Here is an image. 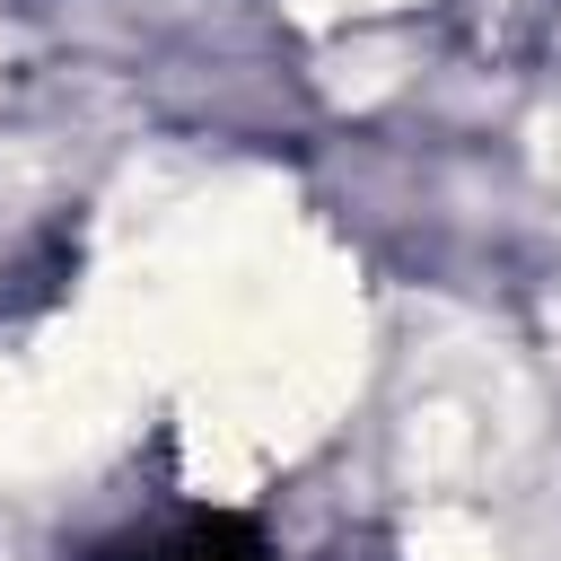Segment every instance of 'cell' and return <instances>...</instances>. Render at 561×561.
<instances>
[{"label": "cell", "mask_w": 561, "mask_h": 561, "mask_svg": "<svg viewBox=\"0 0 561 561\" xmlns=\"http://www.w3.org/2000/svg\"><path fill=\"white\" fill-rule=\"evenodd\" d=\"M149 561H272V552H263V535L245 517H193L167 543H149Z\"/></svg>", "instance_id": "6da1fadb"}]
</instances>
